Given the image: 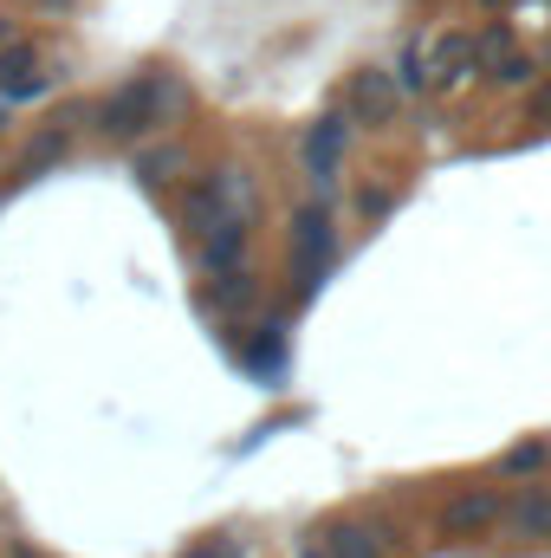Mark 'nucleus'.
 I'll use <instances>...</instances> for the list:
<instances>
[{"mask_svg": "<svg viewBox=\"0 0 551 558\" xmlns=\"http://www.w3.org/2000/svg\"><path fill=\"white\" fill-rule=\"evenodd\" d=\"M182 105H188V92H182L169 72H143V78L118 85V92L98 105V137L137 143V137H149V131H162Z\"/></svg>", "mask_w": 551, "mask_h": 558, "instance_id": "obj_1", "label": "nucleus"}, {"mask_svg": "<svg viewBox=\"0 0 551 558\" xmlns=\"http://www.w3.org/2000/svg\"><path fill=\"white\" fill-rule=\"evenodd\" d=\"M331 254H338V215H331V202H325V195H311V202H298V208H292L298 292H318V279H325V267H331Z\"/></svg>", "mask_w": 551, "mask_h": 558, "instance_id": "obj_2", "label": "nucleus"}, {"mask_svg": "<svg viewBox=\"0 0 551 558\" xmlns=\"http://www.w3.org/2000/svg\"><path fill=\"white\" fill-rule=\"evenodd\" d=\"M500 520H506V494H500V487H461V494H448V507H441V533H448V539L500 533Z\"/></svg>", "mask_w": 551, "mask_h": 558, "instance_id": "obj_3", "label": "nucleus"}, {"mask_svg": "<svg viewBox=\"0 0 551 558\" xmlns=\"http://www.w3.org/2000/svg\"><path fill=\"white\" fill-rule=\"evenodd\" d=\"M396 105H403V92H396V72H383V65H364V72H351V85H344V118L351 124H390L396 118Z\"/></svg>", "mask_w": 551, "mask_h": 558, "instance_id": "obj_4", "label": "nucleus"}, {"mask_svg": "<svg viewBox=\"0 0 551 558\" xmlns=\"http://www.w3.org/2000/svg\"><path fill=\"white\" fill-rule=\"evenodd\" d=\"M344 143H351V118H318V124L305 131V143H298L305 175H311L318 195H331V182L344 175Z\"/></svg>", "mask_w": 551, "mask_h": 558, "instance_id": "obj_5", "label": "nucleus"}, {"mask_svg": "<svg viewBox=\"0 0 551 558\" xmlns=\"http://www.w3.org/2000/svg\"><path fill=\"white\" fill-rule=\"evenodd\" d=\"M46 92H52V72H46L39 46L13 39V46L0 52V98H7V105H26V98H46Z\"/></svg>", "mask_w": 551, "mask_h": 558, "instance_id": "obj_6", "label": "nucleus"}, {"mask_svg": "<svg viewBox=\"0 0 551 558\" xmlns=\"http://www.w3.org/2000/svg\"><path fill=\"white\" fill-rule=\"evenodd\" d=\"M506 539L519 546H551V487H519L506 494Z\"/></svg>", "mask_w": 551, "mask_h": 558, "instance_id": "obj_7", "label": "nucleus"}, {"mask_svg": "<svg viewBox=\"0 0 551 558\" xmlns=\"http://www.w3.org/2000/svg\"><path fill=\"white\" fill-rule=\"evenodd\" d=\"M474 78V33H441L434 39V52H428V85H441V92H454V85H467Z\"/></svg>", "mask_w": 551, "mask_h": 558, "instance_id": "obj_8", "label": "nucleus"}, {"mask_svg": "<svg viewBox=\"0 0 551 558\" xmlns=\"http://www.w3.org/2000/svg\"><path fill=\"white\" fill-rule=\"evenodd\" d=\"M311 546H318V558H383V539L364 520H325Z\"/></svg>", "mask_w": 551, "mask_h": 558, "instance_id": "obj_9", "label": "nucleus"}, {"mask_svg": "<svg viewBox=\"0 0 551 558\" xmlns=\"http://www.w3.org/2000/svg\"><path fill=\"white\" fill-rule=\"evenodd\" d=\"M546 468H551V435H526L500 454V481H519V487H539Z\"/></svg>", "mask_w": 551, "mask_h": 558, "instance_id": "obj_10", "label": "nucleus"}, {"mask_svg": "<svg viewBox=\"0 0 551 558\" xmlns=\"http://www.w3.org/2000/svg\"><path fill=\"white\" fill-rule=\"evenodd\" d=\"M241 260H247V228H221L215 241H201V247H195V267H201L208 279L241 274Z\"/></svg>", "mask_w": 551, "mask_h": 558, "instance_id": "obj_11", "label": "nucleus"}, {"mask_svg": "<svg viewBox=\"0 0 551 558\" xmlns=\"http://www.w3.org/2000/svg\"><path fill=\"white\" fill-rule=\"evenodd\" d=\"M182 162H188V149H182V143H149V149H137V182H143V189H162Z\"/></svg>", "mask_w": 551, "mask_h": 558, "instance_id": "obj_12", "label": "nucleus"}, {"mask_svg": "<svg viewBox=\"0 0 551 558\" xmlns=\"http://www.w3.org/2000/svg\"><path fill=\"white\" fill-rule=\"evenodd\" d=\"M519 52V33L506 26V20H493L487 33H474V72H493L500 59H513Z\"/></svg>", "mask_w": 551, "mask_h": 558, "instance_id": "obj_13", "label": "nucleus"}, {"mask_svg": "<svg viewBox=\"0 0 551 558\" xmlns=\"http://www.w3.org/2000/svg\"><path fill=\"white\" fill-rule=\"evenodd\" d=\"M65 143H72V131H65V124H46V131L33 137V149L20 156V169H26V175H39L46 162H59V156H65Z\"/></svg>", "mask_w": 551, "mask_h": 558, "instance_id": "obj_14", "label": "nucleus"}, {"mask_svg": "<svg viewBox=\"0 0 551 558\" xmlns=\"http://www.w3.org/2000/svg\"><path fill=\"white\" fill-rule=\"evenodd\" d=\"M532 72H539V65H532L526 52H513V59H500L487 78H493V85H506V92H526V85H532Z\"/></svg>", "mask_w": 551, "mask_h": 558, "instance_id": "obj_15", "label": "nucleus"}, {"mask_svg": "<svg viewBox=\"0 0 551 558\" xmlns=\"http://www.w3.org/2000/svg\"><path fill=\"white\" fill-rule=\"evenodd\" d=\"M351 202H357V215H364V221H377V215L390 208V189H383V182H364V189H357Z\"/></svg>", "mask_w": 551, "mask_h": 558, "instance_id": "obj_16", "label": "nucleus"}, {"mask_svg": "<svg viewBox=\"0 0 551 558\" xmlns=\"http://www.w3.org/2000/svg\"><path fill=\"white\" fill-rule=\"evenodd\" d=\"M396 92H403V98H409V92H428V59H403V65H396Z\"/></svg>", "mask_w": 551, "mask_h": 558, "instance_id": "obj_17", "label": "nucleus"}, {"mask_svg": "<svg viewBox=\"0 0 551 558\" xmlns=\"http://www.w3.org/2000/svg\"><path fill=\"white\" fill-rule=\"evenodd\" d=\"M182 558H241V546L234 539H208V546H188Z\"/></svg>", "mask_w": 551, "mask_h": 558, "instance_id": "obj_18", "label": "nucleus"}, {"mask_svg": "<svg viewBox=\"0 0 551 558\" xmlns=\"http://www.w3.org/2000/svg\"><path fill=\"white\" fill-rule=\"evenodd\" d=\"M532 118H539V124H551V85L539 92V98H532Z\"/></svg>", "mask_w": 551, "mask_h": 558, "instance_id": "obj_19", "label": "nucleus"}, {"mask_svg": "<svg viewBox=\"0 0 551 558\" xmlns=\"http://www.w3.org/2000/svg\"><path fill=\"white\" fill-rule=\"evenodd\" d=\"M7 46H13V20H0V52H7Z\"/></svg>", "mask_w": 551, "mask_h": 558, "instance_id": "obj_20", "label": "nucleus"}, {"mask_svg": "<svg viewBox=\"0 0 551 558\" xmlns=\"http://www.w3.org/2000/svg\"><path fill=\"white\" fill-rule=\"evenodd\" d=\"M7 558H46V553H33V546H13V553H7Z\"/></svg>", "mask_w": 551, "mask_h": 558, "instance_id": "obj_21", "label": "nucleus"}, {"mask_svg": "<svg viewBox=\"0 0 551 558\" xmlns=\"http://www.w3.org/2000/svg\"><path fill=\"white\" fill-rule=\"evenodd\" d=\"M7 111H13V105H7V98H0V131H7Z\"/></svg>", "mask_w": 551, "mask_h": 558, "instance_id": "obj_22", "label": "nucleus"}, {"mask_svg": "<svg viewBox=\"0 0 551 558\" xmlns=\"http://www.w3.org/2000/svg\"><path fill=\"white\" fill-rule=\"evenodd\" d=\"M298 558H318V546H298Z\"/></svg>", "mask_w": 551, "mask_h": 558, "instance_id": "obj_23", "label": "nucleus"}, {"mask_svg": "<svg viewBox=\"0 0 551 558\" xmlns=\"http://www.w3.org/2000/svg\"><path fill=\"white\" fill-rule=\"evenodd\" d=\"M546 59H551V46H546Z\"/></svg>", "mask_w": 551, "mask_h": 558, "instance_id": "obj_24", "label": "nucleus"}, {"mask_svg": "<svg viewBox=\"0 0 551 558\" xmlns=\"http://www.w3.org/2000/svg\"><path fill=\"white\" fill-rule=\"evenodd\" d=\"M487 7H493V0H487Z\"/></svg>", "mask_w": 551, "mask_h": 558, "instance_id": "obj_25", "label": "nucleus"}]
</instances>
